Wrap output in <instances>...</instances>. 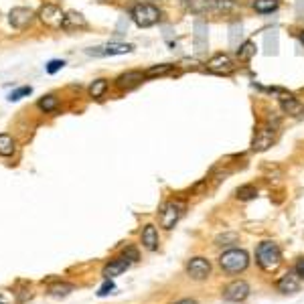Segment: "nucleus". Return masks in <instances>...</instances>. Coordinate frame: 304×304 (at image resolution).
<instances>
[{
    "instance_id": "5701e85b",
    "label": "nucleus",
    "mask_w": 304,
    "mask_h": 304,
    "mask_svg": "<svg viewBox=\"0 0 304 304\" xmlns=\"http://www.w3.org/2000/svg\"><path fill=\"white\" fill-rule=\"evenodd\" d=\"M108 87H110V83H108V79H104V77H99V79H95L91 85H89V95L93 97V99H99L106 91H108Z\"/></svg>"
},
{
    "instance_id": "6ab92c4d",
    "label": "nucleus",
    "mask_w": 304,
    "mask_h": 304,
    "mask_svg": "<svg viewBox=\"0 0 304 304\" xmlns=\"http://www.w3.org/2000/svg\"><path fill=\"white\" fill-rule=\"evenodd\" d=\"M280 106H282V110H284L286 114H290V116H300L304 112V106L294 95H282V97H280Z\"/></svg>"
},
{
    "instance_id": "9d476101",
    "label": "nucleus",
    "mask_w": 304,
    "mask_h": 304,
    "mask_svg": "<svg viewBox=\"0 0 304 304\" xmlns=\"http://www.w3.org/2000/svg\"><path fill=\"white\" fill-rule=\"evenodd\" d=\"M233 69H235V63L225 53H217L207 61V71H211L215 75H229V73H233Z\"/></svg>"
},
{
    "instance_id": "cd10ccee",
    "label": "nucleus",
    "mask_w": 304,
    "mask_h": 304,
    "mask_svg": "<svg viewBox=\"0 0 304 304\" xmlns=\"http://www.w3.org/2000/svg\"><path fill=\"white\" fill-rule=\"evenodd\" d=\"M14 152V140L8 134H0V156H12Z\"/></svg>"
},
{
    "instance_id": "2f4dec72",
    "label": "nucleus",
    "mask_w": 304,
    "mask_h": 304,
    "mask_svg": "<svg viewBox=\"0 0 304 304\" xmlns=\"http://www.w3.org/2000/svg\"><path fill=\"white\" fill-rule=\"evenodd\" d=\"M63 65H65V61H61V59H53V61H49L47 63V73H57L59 69H63Z\"/></svg>"
},
{
    "instance_id": "4468645a",
    "label": "nucleus",
    "mask_w": 304,
    "mask_h": 304,
    "mask_svg": "<svg viewBox=\"0 0 304 304\" xmlns=\"http://www.w3.org/2000/svg\"><path fill=\"white\" fill-rule=\"evenodd\" d=\"M128 268H130V260H126L124 256H120V258L110 260V264H106V266H104L102 276H104L106 280H112V278H116V276L124 274Z\"/></svg>"
},
{
    "instance_id": "72a5a7b5",
    "label": "nucleus",
    "mask_w": 304,
    "mask_h": 304,
    "mask_svg": "<svg viewBox=\"0 0 304 304\" xmlns=\"http://www.w3.org/2000/svg\"><path fill=\"white\" fill-rule=\"evenodd\" d=\"M122 256H124L126 260H130V262H136V260H138V249H134V247H126V249L122 251Z\"/></svg>"
},
{
    "instance_id": "39448f33",
    "label": "nucleus",
    "mask_w": 304,
    "mask_h": 304,
    "mask_svg": "<svg viewBox=\"0 0 304 304\" xmlns=\"http://www.w3.org/2000/svg\"><path fill=\"white\" fill-rule=\"evenodd\" d=\"M183 211H185V203H183V201H179V199L166 201V203L160 207V211H158V225L162 229H166V231L172 229L179 223Z\"/></svg>"
},
{
    "instance_id": "9b49d317",
    "label": "nucleus",
    "mask_w": 304,
    "mask_h": 304,
    "mask_svg": "<svg viewBox=\"0 0 304 304\" xmlns=\"http://www.w3.org/2000/svg\"><path fill=\"white\" fill-rule=\"evenodd\" d=\"M132 45L128 43H108V45H102V47H93V49H87V55L91 57H108V55H126V53H132Z\"/></svg>"
},
{
    "instance_id": "4be33fe9",
    "label": "nucleus",
    "mask_w": 304,
    "mask_h": 304,
    "mask_svg": "<svg viewBox=\"0 0 304 304\" xmlns=\"http://www.w3.org/2000/svg\"><path fill=\"white\" fill-rule=\"evenodd\" d=\"M251 6L260 14H268V12H274L280 6V0H254Z\"/></svg>"
},
{
    "instance_id": "f03ea898",
    "label": "nucleus",
    "mask_w": 304,
    "mask_h": 304,
    "mask_svg": "<svg viewBox=\"0 0 304 304\" xmlns=\"http://www.w3.org/2000/svg\"><path fill=\"white\" fill-rule=\"evenodd\" d=\"M183 6L195 14H221V12H235L237 4L233 0H183Z\"/></svg>"
},
{
    "instance_id": "423d86ee",
    "label": "nucleus",
    "mask_w": 304,
    "mask_h": 304,
    "mask_svg": "<svg viewBox=\"0 0 304 304\" xmlns=\"http://www.w3.org/2000/svg\"><path fill=\"white\" fill-rule=\"evenodd\" d=\"M37 16L45 27H51V29H61L63 20H65V12L57 4H43L39 8Z\"/></svg>"
},
{
    "instance_id": "a211bd4d",
    "label": "nucleus",
    "mask_w": 304,
    "mask_h": 304,
    "mask_svg": "<svg viewBox=\"0 0 304 304\" xmlns=\"http://www.w3.org/2000/svg\"><path fill=\"white\" fill-rule=\"evenodd\" d=\"M87 27V20L81 12L77 10H69L65 12V20H63V27L61 29H67V31H73V29H85Z\"/></svg>"
},
{
    "instance_id": "f704fd0d",
    "label": "nucleus",
    "mask_w": 304,
    "mask_h": 304,
    "mask_svg": "<svg viewBox=\"0 0 304 304\" xmlns=\"http://www.w3.org/2000/svg\"><path fill=\"white\" fill-rule=\"evenodd\" d=\"M294 272H296L300 278H304V258H300V260L296 262V266H294Z\"/></svg>"
},
{
    "instance_id": "393cba45",
    "label": "nucleus",
    "mask_w": 304,
    "mask_h": 304,
    "mask_svg": "<svg viewBox=\"0 0 304 304\" xmlns=\"http://www.w3.org/2000/svg\"><path fill=\"white\" fill-rule=\"evenodd\" d=\"M256 195H258V189H256L254 185H241V187L235 191V197H237L239 201H251V199H256Z\"/></svg>"
},
{
    "instance_id": "20e7f679",
    "label": "nucleus",
    "mask_w": 304,
    "mask_h": 304,
    "mask_svg": "<svg viewBox=\"0 0 304 304\" xmlns=\"http://www.w3.org/2000/svg\"><path fill=\"white\" fill-rule=\"evenodd\" d=\"M130 16H132V20H134L140 29H148V27H154V24L160 20V10H158L154 4L138 2V4L132 6Z\"/></svg>"
},
{
    "instance_id": "1a4fd4ad",
    "label": "nucleus",
    "mask_w": 304,
    "mask_h": 304,
    "mask_svg": "<svg viewBox=\"0 0 304 304\" xmlns=\"http://www.w3.org/2000/svg\"><path fill=\"white\" fill-rule=\"evenodd\" d=\"M249 296V284L245 280H233L223 288V298L227 302H243Z\"/></svg>"
},
{
    "instance_id": "0eeeda50",
    "label": "nucleus",
    "mask_w": 304,
    "mask_h": 304,
    "mask_svg": "<svg viewBox=\"0 0 304 304\" xmlns=\"http://www.w3.org/2000/svg\"><path fill=\"white\" fill-rule=\"evenodd\" d=\"M187 274L191 280L195 282H203L211 276V262L203 256H197V258H191L187 262Z\"/></svg>"
},
{
    "instance_id": "7ed1b4c3",
    "label": "nucleus",
    "mask_w": 304,
    "mask_h": 304,
    "mask_svg": "<svg viewBox=\"0 0 304 304\" xmlns=\"http://www.w3.org/2000/svg\"><path fill=\"white\" fill-rule=\"evenodd\" d=\"M219 266L227 274H239L249 266V256L245 249L233 247V249H227L219 256Z\"/></svg>"
},
{
    "instance_id": "7c9ffc66",
    "label": "nucleus",
    "mask_w": 304,
    "mask_h": 304,
    "mask_svg": "<svg viewBox=\"0 0 304 304\" xmlns=\"http://www.w3.org/2000/svg\"><path fill=\"white\" fill-rule=\"evenodd\" d=\"M235 241H237V235H235V233H225V235H219V237L215 239L217 245H231V243H235Z\"/></svg>"
},
{
    "instance_id": "f8f14e48",
    "label": "nucleus",
    "mask_w": 304,
    "mask_h": 304,
    "mask_svg": "<svg viewBox=\"0 0 304 304\" xmlns=\"http://www.w3.org/2000/svg\"><path fill=\"white\" fill-rule=\"evenodd\" d=\"M146 73L144 71H138V69H132V71H126L122 75H118L116 79V87L122 89V91H130L134 87H138L142 81H144Z\"/></svg>"
},
{
    "instance_id": "a878e982",
    "label": "nucleus",
    "mask_w": 304,
    "mask_h": 304,
    "mask_svg": "<svg viewBox=\"0 0 304 304\" xmlns=\"http://www.w3.org/2000/svg\"><path fill=\"white\" fill-rule=\"evenodd\" d=\"M73 290H75V286L73 284H65V282H57V284L49 286V294H53V296H67Z\"/></svg>"
},
{
    "instance_id": "2eb2a0df",
    "label": "nucleus",
    "mask_w": 304,
    "mask_h": 304,
    "mask_svg": "<svg viewBox=\"0 0 304 304\" xmlns=\"http://www.w3.org/2000/svg\"><path fill=\"white\" fill-rule=\"evenodd\" d=\"M274 138H276V132H274L272 128H262V130H258V134H256L254 140H251V150L254 152L268 150V148L274 144Z\"/></svg>"
},
{
    "instance_id": "b1692460",
    "label": "nucleus",
    "mask_w": 304,
    "mask_h": 304,
    "mask_svg": "<svg viewBox=\"0 0 304 304\" xmlns=\"http://www.w3.org/2000/svg\"><path fill=\"white\" fill-rule=\"evenodd\" d=\"M264 49L266 55H276L278 53V31H270L264 37Z\"/></svg>"
},
{
    "instance_id": "e433bc0d",
    "label": "nucleus",
    "mask_w": 304,
    "mask_h": 304,
    "mask_svg": "<svg viewBox=\"0 0 304 304\" xmlns=\"http://www.w3.org/2000/svg\"><path fill=\"white\" fill-rule=\"evenodd\" d=\"M300 41H302V45H304V31L300 33Z\"/></svg>"
},
{
    "instance_id": "f257e3e1",
    "label": "nucleus",
    "mask_w": 304,
    "mask_h": 304,
    "mask_svg": "<svg viewBox=\"0 0 304 304\" xmlns=\"http://www.w3.org/2000/svg\"><path fill=\"white\" fill-rule=\"evenodd\" d=\"M256 262L264 272H276L282 264V251L274 241H262L256 249Z\"/></svg>"
},
{
    "instance_id": "c85d7f7f",
    "label": "nucleus",
    "mask_w": 304,
    "mask_h": 304,
    "mask_svg": "<svg viewBox=\"0 0 304 304\" xmlns=\"http://www.w3.org/2000/svg\"><path fill=\"white\" fill-rule=\"evenodd\" d=\"M172 67H174V65H170V63H162V65H154V67H150V69H148V71H144V73H146V77L164 75V73H168Z\"/></svg>"
},
{
    "instance_id": "c756f323",
    "label": "nucleus",
    "mask_w": 304,
    "mask_h": 304,
    "mask_svg": "<svg viewBox=\"0 0 304 304\" xmlns=\"http://www.w3.org/2000/svg\"><path fill=\"white\" fill-rule=\"evenodd\" d=\"M31 93H33V87H31V85H24V87H18V89L10 91L8 99H10V102H18L20 97H24V95H31Z\"/></svg>"
},
{
    "instance_id": "dca6fc26",
    "label": "nucleus",
    "mask_w": 304,
    "mask_h": 304,
    "mask_svg": "<svg viewBox=\"0 0 304 304\" xmlns=\"http://www.w3.org/2000/svg\"><path fill=\"white\" fill-rule=\"evenodd\" d=\"M276 288L280 292H284V294H294V292L300 290V276L296 272H288V274H284V276L278 278Z\"/></svg>"
},
{
    "instance_id": "6e6552de",
    "label": "nucleus",
    "mask_w": 304,
    "mask_h": 304,
    "mask_svg": "<svg viewBox=\"0 0 304 304\" xmlns=\"http://www.w3.org/2000/svg\"><path fill=\"white\" fill-rule=\"evenodd\" d=\"M35 16H37V14H35L31 8H27V6H16V8H12V10L8 12V22H10L12 29L22 31V29H27V27L35 20Z\"/></svg>"
},
{
    "instance_id": "bb28decb",
    "label": "nucleus",
    "mask_w": 304,
    "mask_h": 304,
    "mask_svg": "<svg viewBox=\"0 0 304 304\" xmlns=\"http://www.w3.org/2000/svg\"><path fill=\"white\" fill-rule=\"evenodd\" d=\"M254 55H256V45H254L251 41H245V43L237 49V59H239V61H249Z\"/></svg>"
},
{
    "instance_id": "aec40b11",
    "label": "nucleus",
    "mask_w": 304,
    "mask_h": 304,
    "mask_svg": "<svg viewBox=\"0 0 304 304\" xmlns=\"http://www.w3.org/2000/svg\"><path fill=\"white\" fill-rule=\"evenodd\" d=\"M241 39H243V27H241V22H229V47L231 49H235V47H239V43H241Z\"/></svg>"
},
{
    "instance_id": "473e14b6",
    "label": "nucleus",
    "mask_w": 304,
    "mask_h": 304,
    "mask_svg": "<svg viewBox=\"0 0 304 304\" xmlns=\"http://www.w3.org/2000/svg\"><path fill=\"white\" fill-rule=\"evenodd\" d=\"M116 286H114V282L112 280H106L102 286H99V290H97V296H108L112 290H114Z\"/></svg>"
},
{
    "instance_id": "f3484780",
    "label": "nucleus",
    "mask_w": 304,
    "mask_h": 304,
    "mask_svg": "<svg viewBox=\"0 0 304 304\" xmlns=\"http://www.w3.org/2000/svg\"><path fill=\"white\" fill-rule=\"evenodd\" d=\"M140 239H142V245H144L148 251H156V249H158V243H160V241H158V231H156V227H154L152 223L142 227Z\"/></svg>"
},
{
    "instance_id": "c9c22d12",
    "label": "nucleus",
    "mask_w": 304,
    "mask_h": 304,
    "mask_svg": "<svg viewBox=\"0 0 304 304\" xmlns=\"http://www.w3.org/2000/svg\"><path fill=\"white\" fill-rule=\"evenodd\" d=\"M172 304H197V300H193V298H183V300H176V302Z\"/></svg>"
},
{
    "instance_id": "412c9836",
    "label": "nucleus",
    "mask_w": 304,
    "mask_h": 304,
    "mask_svg": "<svg viewBox=\"0 0 304 304\" xmlns=\"http://www.w3.org/2000/svg\"><path fill=\"white\" fill-rule=\"evenodd\" d=\"M39 110H43L45 114H49V112H55L57 108H59V97L57 95H53V93H47V95H43L41 99H39Z\"/></svg>"
},
{
    "instance_id": "ddd939ff",
    "label": "nucleus",
    "mask_w": 304,
    "mask_h": 304,
    "mask_svg": "<svg viewBox=\"0 0 304 304\" xmlns=\"http://www.w3.org/2000/svg\"><path fill=\"white\" fill-rule=\"evenodd\" d=\"M207 33H209V29H207V22L205 20H201V18H197L195 22H193V43H195V51L197 53H205L207 51Z\"/></svg>"
}]
</instances>
